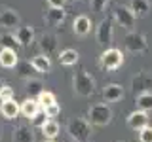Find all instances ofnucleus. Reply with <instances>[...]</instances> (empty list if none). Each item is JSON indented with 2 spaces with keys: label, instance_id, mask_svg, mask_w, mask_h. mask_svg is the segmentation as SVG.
<instances>
[{
  "label": "nucleus",
  "instance_id": "obj_30",
  "mask_svg": "<svg viewBox=\"0 0 152 142\" xmlns=\"http://www.w3.org/2000/svg\"><path fill=\"white\" fill-rule=\"evenodd\" d=\"M42 112L46 114V117H48V120H55V117L61 114V106H59V104H53V106H48V108H44Z\"/></svg>",
  "mask_w": 152,
  "mask_h": 142
},
{
  "label": "nucleus",
  "instance_id": "obj_10",
  "mask_svg": "<svg viewBox=\"0 0 152 142\" xmlns=\"http://www.w3.org/2000/svg\"><path fill=\"white\" fill-rule=\"evenodd\" d=\"M0 27L2 28H17L19 27V15L15 9H12V8L0 9Z\"/></svg>",
  "mask_w": 152,
  "mask_h": 142
},
{
  "label": "nucleus",
  "instance_id": "obj_27",
  "mask_svg": "<svg viewBox=\"0 0 152 142\" xmlns=\"http://www.w3.org/2000/svg\"><path fill=\"white\" fill-rule=\"evenodd\" d=\"M38 101V104H40V108L44 110V108H48V106H53V104H57V99H55V95L51 93V91H42L40 93V97L36 99Z\"/></svg>",
  "mask_w": 152,
  "mask_h": 142
},
{
  "label": "nucleus",
  "instance_id": "obj_26",
  "mask_svg": "<svg viewBox=\"0 0 152 142\" xmlns=\"http://www.w3.org/2000/svg\"><path fill=\"white\" fill-rule=\"evenodd\" d=\"M0 46L8 47V49H13V51H17L19 47H21L15 34H10V32H2V34H0Z\"/></svg>",
  "mask_w": 152,
  "mask_h": 142
},
{
  "label": "nucleus",
  "instance_id": "obj_20",
  "mask_svg": "<svg viewBox=\"0 0 152 142\" xmlns=\"http://www.w3.org/2000/svg\"><path fill=\"white\" fill-rule=\"evenodd\" d=\"M129 9L133 12L135 17H145L146 13L150 12V2L148 0H131Z\"/></svg>",
  "mask_w": 152,
  "mask_h": 142
},
{
  "label": "nucleus",
  "instance_id": "obj_3",
  "mask_svg": "<svg viewBox=\"0 0 152 142\" xmlns=\"http://www.w3.org/2000/svg\"><path fill=\"white\" fill-rule=\"evenodd\" d=\"M99 64H101L103 70L114 72V70H118L124 64V53L118 47H107L101 53V57H99Z\"/></svg>",
  "mask_w": 152,
  "mask_h": 142
},
{
  "label": "nucleus",
  "instance_id": "obj_15",
  "mask_svg": "<svg viewBox=\"0 0 152 142\" xmlns=\"http://www.w3.org/2000/svg\"><path fill=\"white\" fill-rule=\"evenodd\" d=\"M12 142H34V133L28 125H17L13 129Z\"/></svg>",
  "mask_w": 152,
  "mask_h": 142
},
{
  "label": "nucleus",
  "instance_id": "obj_9",
  "mask_svg": "<svg viewBox=\"0 0 152 142\" xmlns=\"http://www.w3.org/2000/svg\"><path fill=\"white\" fill-rule=\"evenodd\" d=\"M127 125H129V129H133V131L139 133L141 129H145V127L148 125V114L142 112V110L131 112L129 116H127Z\"/></svg>",
  "mask_w": 152,
  "mask_h": 142
},
{
  "label": "nucleus",
  "instance_id": "obj_2",
  "mask_svg": "<svg viewBox=\"0 0 152 142\" xmlns=\"http://www.w3.org/2000/svg\"><path fill=\"white\" fill-rule=\"evenodd\" d=\"M66 133L69 136L76 142H86L91 135V123L84 117H72L66 125Z\"/></svg>",
  "mask_w": 152,
  "mask_h": 142
},
{
  "label": "nucleus",
  "instance_id": "obj_35",
  "mask_svg": "<svg viewBox=\"0 0 152 142\" xmlns=\"http://www.w3.org/2000/svg\"><path fill=\"white\" fill-rule=\"evenodd\" d=\"M2 85H4V83H2V80H0V89H2Z\"/></svg>",
  "mask_w": 152,
  "mask_h": 142
},
{
  "label": "nucleus",
  "instance_id": "obj_17",
  "mask_svg": "<svg viewBox=\"0 0 152 142\" xmlns=\"http://www.w3.org/2000/svg\"><path fill=\"white\" fill-rule=\"evenodd\" d=\"M31 64H32V68H34V72H40V74H48L51 70V61H50V57L44 55V53L34 55L31 59Z\"/></svg>",
  "mask_w": 152,
  "mask_h": 142
},
{
  "label": "nucleus",
  "instance_id": "obj_21",
  "mask_svg": "<svg viewBox=\"0 0 152 142\" xmlns=\"http://www.w3.org/2000/svg\"><path fill=\"white\" fill-rule=\"evenodd\" d=\"M55 47H57L55 34H42V38H40V49H42V53L50 57V53H53Z\"/></svg>",
  "mask_w": 152,
  "mask_h": 142
},
{
  "label": "nucleus",
  "instance_id": "obj_18",
  "mask_svg": "<svg viewBox=\"0 0 152 142\" xmlns=\"http://www.w3.org/2000/svg\"><path fill=\"white\" fill-rule=\"evenodd\" d=\"M0 112H2V116L6 120H15L21 114V108H19V102H15V99H12V101H6L0 104Z\"/></svg>",
  "mask_w": 152,
  "mask_h": 142
},
{
  "label": "nucleus",
  "instance_id": "obj_36",
  "mask_svg": "<svg viewBox=\"0 0 152 142\" xmlns=\"http://www.w3.org/2000/svg\"><path fill=\"white\" fill-rule=\"evenodd\" d=\"M44 142H55V140H44Z\"/></svg>",
  "mask_w": 152,
  "mask_h": 142
},
{
  "label": "nucleus",
  "instance_id": "obj_12",
  "mask_svg": "<svg viewBox=\"0 0 152 142\" xmlns=\"http://www.w3.org/2000/svg\"><path fill=\"white\" fill-rule=\"evenodd\" d=\"M15 38L19 42V46L27 47L34 42V28L31 25H23V27H17L15 28Z\"/></svg>",
  "mask_w": 152,
  "mask_h": 142
},
{
  "label": "nucleus",
  "instance_id": "obj_38",
  "mask_svg": "<svg viewBox=\"0 0 152 142\" xmlns=\"http://www.w3.org/2000/svg\"><path fill=\"white\" fill-rule=\"evenodd\" d=\"M118 142H122V140H118Z\"/></svg>",
  "mask_w": 152,
  "mask_h": 142
},
{
  "label": "nucleus",
  "instance_id": "obj_7",
  "mask_svg": "<svg viewBox=\"0 0 152 142\" xmlns=\"http://www.w3.org/2000/svg\"><path fill=\"white\" fill-rule=\"evenodd\" d=\"M95 38H97V44L107 47L112 42V21L110 19H101L97 25V32H95Z\"/></svg>",
  "mask_w": 152,
  "mask_h": 142
},
{
  "label": "nucleus",
  "instance_id": "obj_4",
  "mask_svg": "<svg viewBox=\"0 0 152 142\" xmlns=\"http://www.w3.org/2000/svg\"><path fill=\"white\" fill-rule=\"evenodd\" d=\"M88 121L91 123V125L104 127L112 121V110L107 104H93L88 110Z\"/></svg>",
  "mask_w": 152,
  "mask_h": 142
},
{
  "label": "nucleus",
  "instance_id": "obj_28",
  "mask_svg": "<svg viewBox=\"0 0 152 142\" xmlns=\"http://www.w3.org/2000/svg\"><path fill=\"white\" fill-rule=\"evenodd\" d=\"M17 70H19V76H21V78H28V80H31V74L34 72L31 61H27V63H17Z\"/></svg>",
  "mask_w": 152,
  "mask_h": 142
},
{
  "label": "nucleus",
  "instance_id": "obj_33",
  "mask_svg": "<svg viewBox=\"0 0 152 142\" xmlns=\"http://www.w3.org/2000/svg\"><path fill=\"white\" fill-rule=\"evenodd\" d=\"M107 4H108V0H91L89 2V6H91L93 12H97V13H101L104 8H107Z\"/></svg>",
  "mask_w": 152,
  "mask_h": 142
},
{
  "label": "nucleus",
  "instance_id": "obj_37",
  "mask_svg": "<svg viewBox=\"0 0 152 142\" xmlns=\"http://www.w3.org/2000/svg\"><path fill=\"white\" fill-rule=\"evenodd\" d=\"M0 140H2V131H0Z\"/></svg>",
  "mask_w": 152,
  "mask_h": 142
},
{
  "label": "nucleus",
  "instance_id": "obj_24",
  "mask_svg": "<svg viewBox=\"0 0 152 142\" xmlns=\"http://www.w3.org/2000/svg\"><path fill=\"white\" fill-rule=\"evenodd\" d=\"M135 104H137V110L150 112V110H152V91L135 95Z\"/></svg>",
  "mask_w": 152,
  "mask_h": 142
},
{
  "label": "nucleus",
  "instance_id": "obj_25",
  "mask_svg": "<svg viewBox=\"0 0 152 142\" xmlns=\"http://www.w3.org/2000/svg\"><path fill=\"white\" fill-rule=\"evenodd\" d=\"M25 91L28 95V99H38L40 97V93L44 91V83L40 82V80H28L27 82V87H25Z\"/></svg>",
  "mask_w": 152,
  "mask_h": 142
},
{
  "label": "nucleus",
  "instance_id": "obj_14",
  "mask_svg": "<svg viewBox=\"0 0 152 142\" xmlns=\"http://www.w3.org/2000/svg\"><path fill=\"white\" fill-rule=\"evenodd\" d=\"M17 63H19L17 51L8 49V47H0V66H4V68H15Z\"/></svg>",
  "mask_w": 152,
  "mask_h": 142
},
{
  "label": "nucleus",
  "instance_id": "obj_19",
  "mask_svg": "<svg viewBox=\"0 0 152 142\" xmlns=\"http://www.w3.org/2000/svg\"><path fill=\"white\" fill-rule=\"evenodd\" d=\"M19 108H21V114L25 117H28V120H32V117L40 112V104H38V101L36 99H28V97L19 104Z\"/></svg>",
  "mask_w": 152,
  "mask_h": 142
},
{
  "label": "nucleus",
  "instance_id": "obj_32",
  "mask_svg": "<svg viewBox=\"0 0 152 142\" xmlns=\"http://www.w3.org/2000/svg\"><path fill=\"white\" fill-rule=\"evenodd\" d=\"M46 121H48L46 114H44V112H38L36 116H34V117H32V120H31V125H32V127H38V129H40V127L44 125Z\"/></svg>",
  "mask_w": 152,
  "mask_h": 142
},
{
  "label": "nucleus",
  "instance_id": "obj_5",
  "mask_svg": "<svg viewBox=\"0 0 152 142\" xmlns=\"http://www.w3.org/2000/svg\"><path fill=\"white\" fill-rule=\"evenodd\" d=\"M124 44H126V49L131 51V53H145L146 49H148V42H146V36L141 34V32H127L126 34V40H124Z\"/></svg>",
  "mask_w": 152,
  "mask_h": 142
},
{
  "label": "nucleus",
  "instance_id": "obj_13",
  "mask_svg": "<svg viewBox=\"0 0 152 142\" xmlns=\"http://www.w3.org/2000/svg\"><path fill=\"white\" fill-rule=\"evenodd\" d=\"M72 28H74V34L88 36L91 32V19L88 15H76L74 21H72Z\"/></svg>",
  "mask_w": 152,
  "mask_h": 142
},
{
  "label": "nucleus",
  "instance_id": "obj_22",
  "mask_svg": "<svg viewBox=\"0 0 152 142\" xmlns=\"http://www.w3.org/2000/svg\"><path fill=\"white\" fill-rule=\"evenodd\" d=\"M42 135H44L46 140H53L57 135H59V123H57L55 120H48L44 125L40 127Z\"/></svg>",
  "mask_w": 152,
  "mask_h": 142
},
{
  "label": "nucleus",
  "instance_id": "obj_34",
  "mask_svg": "<svg viewBox=\"0 0 152 142\" xmlns=\"http://www.w3.org/2000/svg\"><path fill=\"white\" fill-rule=\"evenodd\" d=\"M50 4V8H63L65 6V0H46Z\"/></svg>",
  "mask_w": 152,
  "mask_h": 142
},
{
  "label": "nucleus",
  "instance_id": "obj_1",
  "mask_svg": "<svg viewBox=\"0 0 152 142\" xmlns=\"http://www.w3.org/2000/svg\"><path fill=\"white\" fill-rule=\"evenodd\" d=\"M72 87H74L76 95L88 99V97H91V95L95 93V80L86 68H80L78 72L74 74V78H72Z\"/></svg>",
  "mask_w": 152,
  "mask_h": 142
},
{
  "label": "nucleus",
  "instance_id": "obj_16",
  "mask_svg": "<svg viewBox=\"0 0 152 142\" xmlns=\"http://www.w3.org/2000/svg\"><path fill=\"white\" fill-rule=\"evenodd\" d=\"M65 17H66V12L63 8H50L44 13V21L48 23V25H51V27L61 25V23L65 21Z\"/></svg>",
  "mask_w": 152,
  "mask_h": 142
},
{
  "label": "nucleus",
  "instance_id": "obj_23",
  "mask_svg": "<svg viewBox=\"0 0 152 142\" xmlns=\"http://www.w3.org/2000/svg\"><path fill=\"white\" fill-rule=\"evenodd\" d=\"M78 59H80V55H78V51L76 49H63L59 53V63L63 64V66H72L78 63Z\"/></svg>",
  "mask_w": 152,
  "mask_h": 142
},
{
  "label": "nucleus",
  "instance_id": "obj_6",
  "mask_svg": "<svg viewBox=\"0 0 152 142\" xmlns=\"http://www.w3.org/2000/svg\"><path fill=\"white\" fill-rule=\"evenodd\" d=\"M114 19H116V23L120 27H124L126 30H133V27H135V21L137 17L133 15V12L127 6H116L114 8Z\"/></svg>",
  "mask_w": 152,
  "mask_h": 142
},
{
  "label": "nucleus",
  "instance_id": "obj_8",
  "mask_svg": "<svg viewBox=\"0 0 152 142\" xmlns=\"http://www.w3.org/2000/svg\"><path fill=\"white\" fill-rule=\"evenodd\" d=\"M131 87L133 91H135V95H141V93H148L150 87H152V76L148 72H139L137 76H133L131 80Z\"/></svg>",
  "mask_w": 152,
  "mask_h": 142
},
{
  "label": "nucleus",
  "instance_id": "obj_29",
  "mask_svg": "<svg viewBox=\"0 0 152 142\" xmlns=\"http://www.w3.org/2000/svg\"><path fill=\"white\" fill-rule=\"evenodd\" d=\"M15 97V93H13V87L8 83L2 85V89H0V102H6V101H12V99Z\"/></svg>",
  "mask_w": 152,
  "mask_h": 142
},
{
  "label": "nucleus",
  "instance_id": "obj_11",
  "mask_svg": "<svg viewBox=\"0 0 152 142\" xmlns=\"http://www.w3.org/2000/svg\"><path fill=\"white\" fill-rule=\"evenodd\" d=\"M124 87L120 83H108V85H104V89H103V99L107 102H118V101H122L124 99Z\"/></svg>",
  "mask_w": 152,
  "mask_h": 142
},
{
  "label": "nucleus",
  "instance_id": "obj_31",
  "mask_svg": "<svg viewBox=\"0 0 152 142\" xmlns=\"http://www.w3.org/2000/svg\"><path fill=\"white\" fill-rule=\"evenodd\" d=\"M139 142H152V127L146 125L145 129L139 131Z\"/></svg>",
  "mask_w": 152,
  "mask_h": 142
}]
</instances>
